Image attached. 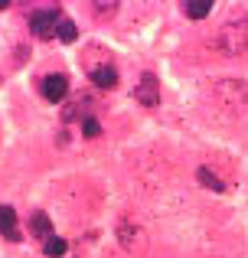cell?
I'll return each mask as SVG.
<instances>
[{
  "mask_svg": "<svg viewBox=\"0 0 248 258\" xmlns=\"http://www.w3.org/2000/svg\"><path fill=\"white\" fill-rule=\"evenodd\" d=\"M95 10H98V13H115L118 4H95Z\"/></svg>",
  "mask_w": 248,
  "mask_h": 258,
  "instance_id": "5bb4252c",
  "label": "cell"
},
{
  "mask_svg": "<svg viewBox=\"0 0 248 258\" xmlns=\"http://www.w3.org/2000/svg\"><path fill=\"white\" fill-rule=\"evenodd\" d=\"M196 176H199V183H203L206 189H212V193H222V189H225V183L219 180V176L212 173L209 167H199V170H196Z\"/></svg>",
  "mask_w": 248,
  "mask_h": 258,
  "instance_id": "9c48e42d",
  "label": "cell"
},
{
  "mask_svg": "<svg viewBox=\"0 0 248 258\" xmlns=\"http://www.w3.org/2000/svg\"><path fill=\"white\" fill-rule=\"evenodd\" d=\"M56 36L62 39V43H75L78 39V30H75V23H72V20H59V30H56Z\"/></svg>",
  "mask_w": 248,
  "mask_h": 258,
  "instance_id": "30bf717a",
  "label": "cell"
},
{
  "mask_svg": "<svg viewBox=\"0 0 248 258\" xmlns=\"http://www.w3.org/2000/svg\"><path fill=\"white\" fill-rule=\"evenodd\" d=\"M82 134H85V138H98V134H102L98 121H95V118H85V121H82Z\"/></svg>",
  "mask_w": 248,
  "mask_h": 258,
  "instance_id": "7c38bea8",
  "label": "cell"
},
{
  "mask_svg": "<svg viewBox=\"0 0 248 258\" xmlns=\"http://www.w3.org/2000/svg\"><path fill=\"white\" fill-rule=\"evenodd\" d=\"M59 20H62L59 10H36V13H30V33L39 39H49V36H56Z\"/></svg>",
  "mask_w": 248,
  "mask_h": 258,
  "instance_id": "7a4b0ae2",
  "label": "cell"
},
{
  "mask_svg": "<svg viewBox=\"0 0 248 258\" xmlns=\"http://www.w3.org/2000/svg\"><path fill=\"white\" fill-rule=\"evenodd\" d=\"M4 7H7V0H0V10H4Z\"/></svg>",
  "mask_w": 248,
  "mask_h": 258,
  "instance_id": "9a60e30c",
  "label": "cell"
},
{
  "mask_svg": "<svg viewBox=\"0 0 248 258\" xmlns=\"http://www.w3.org/2000/svg\"><path fill=\"white\" fill-rule=\"evenodd\" d=\"M134 98H137L140 105H147V108L160 105V82H157L153 72H144V76H140L137 88H134Z\"/></svg>",
  "mask_w": 248,
  "mask_h": 258,
  "instance_id": "3957f363",
  "label": "cell"
},
{
  "mask_svg": "<svg viewBox=\"0 0 248 258\" xmlns=\"http://www.w3.org/2000/svg\"><path fill=\"white\" fill-rule=\"evenodd\" d=\"M30 235H36V239H52V222L46 213H33L30 216Z\"/></svg>",
  "mask_w": 248,
  "mask_h": 258,
  "instance_id": "52a82bcc",
  "label": "cell"
},
{
  "mask_svg": "<svg viewBox=\"0 0 248 258\" xmlns=\"http://www.w3.org/2000/svg\"><path fill=\"white\" fill-rule=\"evenodd\" d=\"M89 79L98 88H115L118 85V72H115V66H108V62H105V66H92V69H89Z\"/></svg>",
  "mask_w": 248,
  "mask_h": 258,
  "instance_id": "8992f818",
  "label": "cell"
},
{
  "mask_svg": "<svg viewBox=\"0 0 248 258\" xmlns=\"http://www.w3.org/2000/svg\"><path fill=\"white\" fill-rule=\"evenodd\" d=\"M118 235H121V242H124V245H131V226H127V222H121Z\"/></svg>",
  "mask_w": 248,
  "mask_h": 258,
  "instance_id": "4fadbf2b",
  "label": "cell"
},
{
  "mask_svg": "<svg viewBox=\"0 0 248 258\" xmlns=\"http://www.w3.org/2000/svg\"><path fill=\"white\" fill-rule=\"evenodd\" d=\"M212 46L222 56H238V52L248 49V13H238V17H229L219 33L212 36Z\"/></svg>",
  "mask_w": 248,
  "mask_h": 258,
  "instance_id": "6da1fadb",
  "label": "cell"
},
{
  "mask_svg": "<svg viewBox=\"0 0 248 258\" xmlns=\"http://www.w3.org/2000/svg\"><path fill=\"white\" fill-rule=\"evenodd\" d=\"M39 88H43V98H46V101L59 105V101H65V92H69V79H65V76H46Z\"/></svg>",
  "mask_w": 248,
  "mask_h": 258,
  "instance_id": "277c9868",
  "label": "cell"
},
{
  "mask_svg": "<svg viewBox=\"0 0 248 258\" xmlns=\"http://www.w3.org/2000/svg\"><path fill=\"white\" fill-rule=\"evenodd\" d=\"M0 235L10 242H20L23 239V232L17 229V213H13L10 206H0Z\"/></svg>",
  "mask_w": 248,
  "mask_h": 258,
  "instance_id": "5b68a950",
  "label": "cell"
},
{
  "mask_svg": "<svg viewBox=\"0 0 248 258\" xmlns=\"http://www.w3.org/2000/svg\"><path fill=\"white\" fill-rule=\"evenodd\" d=\"M183 13L186 20H206L212 13V4L209 0H196V4H183Z\"/></svg>",
  "mask_w": 248,
  "mask_h": 258,
  "instance_id": "ba28073f",
  "label": "cell"
},
{
  "mask_svg": "<svg viewBox=\"0 0 248 258\" xmlns=\"http://www.w3.org/2000/svg\"><path fill=\"white\" fill-rule=\"evenodd\" d=\"M65 239H59V235H52V239H46V245H43V252L49 255V258H62L65 255Z\"/></svg>",
  "mask_w": 248,
  "mask_h": 258,
  "instance_id": "8fae6325",
  "label": "cell"
}]
</instances>
